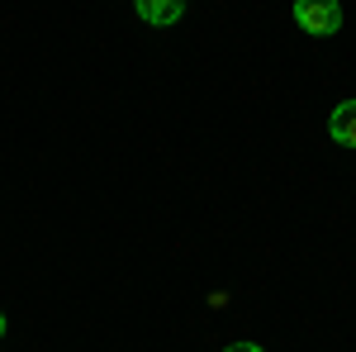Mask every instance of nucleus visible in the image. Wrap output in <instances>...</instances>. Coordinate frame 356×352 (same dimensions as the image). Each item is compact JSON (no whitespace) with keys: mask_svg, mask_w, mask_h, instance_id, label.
<instances>
[{"mask_svg":"<svg viewBox=\"0 0 356 352\" xmlns=\"http://www.w3.org/2000/svg\"><path fill=\"white\" fill-rule=\"evenodd\" d=\"M295 20H300L304 33L328 38V33L342 29V5L337 0H295Z\"/></svg>","mask_w":356,"mask_h":352,"instance_id":"1","label":"nucleus"},{"mask_svg":"<svg viewBox=\"0 0 356 352\" xmlns=\"http://www.w3.org/2000/svg\"><path fill=\"white\" fill-rule=\"evenodd\" d=\"M134 10L143 15V24L166 29V24H176V20L186 15V0H134Z\"/></svg>","mask_w":356,"mask_h":352,"instance_id":"2","label":"nucleus"},{"mask_svg":"<svg viewBox=\"0 0 356 352\" xmlns=\"http://www.w3.org/2000/svg\"><path fill=\"white\" fill-rule=\"evenodd\" d=\"M0 338H5V314H0Z\"/></svg>","mask_w":356,"mask_h":352,"instance_id":"5","label":"nucleus"},{"mask_svg":"<svg viewBox=\"0 0 356 352\" xmlns=\"http://www.w3.org/2000/svg\"><path fill=\"white\" fill-rule=\"evenodd\" d=\"M328 134H332V143H342V148H356V100H342V105L332 109Z\"/></svg>","mask_w":356,"mask_h":352,"instance_id":"3","label":"nucleus"},{"mask_svg":"<svg viewBox=\"0 0 356 352\" xmlns=\"http://www.w3.org/2000/svg\"><path fill=\"white\" fill-rule=\"evenodd\" d=\"M223 352H261V348H257V343H228Z\"/></svg>","mask_w":356,"mask_h":352,"instance_id":"4","label":"nucleus"}]
</instances>
